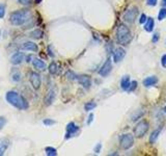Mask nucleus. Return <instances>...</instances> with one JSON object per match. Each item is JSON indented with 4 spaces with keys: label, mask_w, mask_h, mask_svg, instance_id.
I'll return each instance as SVG.
<instances>
[{
    "label": "nucleus",
    "mask_w": 166,
    "mask_h": 156,
    "mask_svg": "<svg viewBox=\"0 0 166 156\" xmlns=\"http://www.w3.org/2000/svg\"><path fill=\"white\" fill-rule=\"evenodd\" d=\"M32 17V14L28 10H19L15 11L11 14L10 16V22L15 26H22L30 20Z\"/></svg>",
    "instance_id": "1"
},
{
    "label": "nucleus",
    "mask_w": 166,
    "mask_h": 156,
    "mask_svg": "<svg viewBox=\"0 0 166 156\" xmlns=\"http://www.w3.org/2000/svg\"><path fill=\"white\" fill-rule=\"evenodd\" d=\"M7 101L13 106H15L18 109H27L28 108V103L25 100V98L20 94H18L15 91H10L7 93Z\"/></svg>",
    "instance_id": "2"
},
{
    "label": "nucleus",
    "mask_w": 166,
    "mask_h": 156,
    "mask_svg": "<svg viewBox=\"0 0 166 156\" xmlns=\"http://www.w3.org/2000/svg\"><path fill=\"white\" fill-rule=\"evenodd\" d=\"M116 40L118 44H120L121 46H127L130 44V42L132 40V34L130 31V29L127 27L126 25L121 24L118 26L116 30Z\"/></svg>",
    "instance_id": "3"
},
{
    "label": "nucleus",
    "mask_w": 166,
    "mask_h": 156,
    "mask_svg": "<svg viewBox=\"0 0 166 156\" xmlns=\"http://www.w3.org/2000/svg\"><path fill=\"white\" fill-rule=\"evenodd\" d=\"M149 128H150L149 122L146 120H142L138 124H136V126L134 127V135L137 139H140V137L145 135V133L149 131Z\"/></svg>",
    "instance_id": "4"
},
{
    "label": "nucleus",
    "mask_w": 166,
    "mask_h": 156,
    "mask_svg": "<svg viewBox=\"0 0 166 156\" xmlns=\"http://www.w3.org/2000/svg\"><path fill=\"white\" fill-rule=\"evenodd\" d=\"M133 145H134V136H133L131 133L124 134V135L121 136L120 146L123 150H128L131 148Z\"/></svg>",
    "instance_id": "5"
},
{
    "label": "nucleus",
    "mask_w": 166,
    "mask_h": 156,
    "mask_svg": "<svg viewBox=\"0 0 166 156\" xmlns=\"http://www.w3.org/2000/svg\"><path fill=\"white\" fill-rule=\"evenodd\" d=\"M137 15H138V7H130L126 13H124V20L126 21V22L132 24V23L135 22L136 18H137Z\"/></svg>",
    "instance_id": "6"
},
{
    "label": "nucleus",
    "mask_w": 166,
    "mask_h": 156,
    "mask_svg": "<svg viewBox=\"0 0 166 156\" xmlns=\"http://www.w3.org/2000/svg\"><path fill=\"white\" fill-rule=\"evenodd\" d=\"M30 82L34 89H38L41 88L42 78H41V75L38 74L37 72H31L30 73Z\"/></svg>",
    "instance_id": "7"
},
{
    "label": "nucleus",
    "mask_w": 166,
    "mask_h": 156,
    "mask_svg": "<svg viewBox=\"0 0 166 156\" xmlns=\"http://www.w3.org/2000/svg\"><path fill=\"white\" fill-rule=\"evenodd\" d=\"M111 69H112L111 58H107V61L104 62V65L102 66V68L100 69L99 73H100L101 76L106 77V76H108L109 73H110V72H111Z\"/></svg>",
    "instance_id": "8"
},
{
    "label": "nucleus",
    "mask_w": 166,
    "mask_h": 156,
    "mask_svg": "<svg viewBox=\"0 0 166 156\" xmlns=\"http://www.w3.org/2000/svg\"><path fill=\"white\" fill-rule=\"evenodd\" d=\"M77 79H78L79 83L83 86V88H85V89L90 88L91 79L90 76H87V75H80V76H77Z\"/></svg>",
    "instance_id": "9"
},
{
    "label": "nucleus",
    "mask_w": 166,
    "mask_h": 156,
    "mask_svg": "<svg viewBox=\"0 0 166 156\" xmlns=\"http://www.w3.org/2000/svg\"><path fill=\"white\" fill-rule=\"evenodd\" d=\"M79 130V127L77 126L74 122H71L67 126V134H66V139H70L71 136H73L77 131Z\"/></svg>",
    "instance_id": "10"
},
{
    "label": "nucleus",
    "mask_w": 166,
    "mask_h": 156,
    "mask_svg": "<svg viewBox=\"0 0 166 156\" xmlns=\"http://www.w3.org/2000/svg\"><path fill=\"white\" fill-rule=\"evenodd\" d=\"M124 55H126V51L124 49H123L121 47L117 48V49H115L114 53H113V59L115 62H120L124 59Z\"/></svg>",
    "instance_id": "11"
},
{
    "label": "nucleus",
    "mask_w": 166,
    "mask_h": 156,
    "mask_svg": "<svg viewBox=\"0 0 166 156\" xmlns=\"http://www.w3.org/2000/svg\"><path fill=\"white\" fill-rule=\"evenodd\" d=\"M24 57H25V55H24V53H23V52H16L11 57V62L13 65H15V66L20 65L21 62L24 61Z\"/></svg>",
    "instance_id": "12"
},
{
    "label": "nucleus",
    "mask_w": 166,
    "mask_h": 156,
    "mask_svg": "<svg viewBox=\"0 0 166 156\" xmlns=\"http://www.w3.org/2000/svg\"><path fill=\"white\" fill-rule=\"evenodd\" d=\"M55 97H56V89H51L50 91L47 93L46 97H45V104L47 106L51 105L53 103V101L55 100Z\"/></svg>",
    "instance_id": "13"
},
{
    "label": "nucleus",
    "mask_w": 166,
    "mask_h": 156,
    "mask_svg": "<svg viewBox=\"0 0 166 156\" xmlns=\"http://www.w3.org/2000/svg\"><path fill=\"white\" fill-rule=\"evenodd\" d=\"M21 49L22 50H25V51H32V52H37L38 50V47L37 44L32 43V42H25L21 45Z\"/></svg>",
    "instance_id": "14"
},
{
    "label": "nucleus",
    "mask_w": 166,
    "mask_h": 156,
    "mask_svg": "<svg viewBox=\"0 0 166 156\" xmlns=\"http://www.w3.org/2000/svg\"><path fill=\"white\" fill-rule=\"evenodd\" d=\"M32 65H33V67L37 69V70H40V71H45L47 69L45 62H43L40 58H32Z\"/></svg>",
    "instance_id": "15"
},
{
    "label": "nucleus",
    "mask_w": 166,
    "mask_h": 156,
    "mask_svg": "<svg viewBox=\"0 0 166 156\" xmlns=\"http://www.w3.org/2000/svg\"><path fill=\"white\" fill-rule=\"evenodd\" d=\"M10 146V140L8 139H1L0 140V156L3 155L7 149Z\"/></svg>",
    "instance_id": "16"
},
{
    "label": "nucleus",
    "mask_w": 166,
    "mask_h": 156,
    "mask_svg": "<svg viewBox=\"0 0 166 156\" xmlns=\"http://www.w3.org/2000/svg\"><path fill=\"white\" fill-rule=\"evenodd\" d=\"M158 82V77L157 76H150L147 78H145L143 80V85L144 86H152L154 85Z\"/></svg>",
    "instance_id": "17"
},
{
    "label": "nucleus",
    "mask_w": 166,
    "mask_h": 156,
    "mask_svg": "<svg viewBox=\"0 0 166 156\" xmlns=\"http://www.w3.org/2000/svg\"><path fill=\"white\" fill-rule=\"evenodd\" d=\"M154 25H155V22H154V19L153 18H149L145 22V25H144V30L147 31V32H151L154 29Z\"/></svg>",
    "instance_id": "18"
},
{
    "label": "nucleus",
    "mask_w": 166,
    "mask_h": 156,
    "mask_svg": "<svg viewBox=\"0 0 166 156\" xmlns=\"http://www.w3.org/2000/svg\"><path fill=\"white\" fill-rule=\"evenodd\" d=\"M129 85H130V76H128V75H124V76L121 78V80H120L121 89H128Z\"/></svg>",
    "instance_id": "19"
},
{
    "label": "nucleus",
    "mask_w": 166,
    "mask_h": 156,
    "mask_svg": "<svg viewBox=\"0 0 166 156\" xmlns=\"http://www.w3.org/2000/svg\"><path fill=\"white\" fill-rule=\"evenodd\" d=\"M30 37L32 39H34V40H40L44 37V32L41 30V29H35L30 34Z\"/></svg>",
    "instance_id": "20"
},
{
    "label": "nucleus",
    "mask_w": 166,
    "mask_h": 156,
    "mask_svg": "<svg viewBox=\"0 0 166 156\" xmlns=\"http://www.w3.org/2000/svg\"><path fill=\"white\" fill-rule=\"evenodd\" d=\"M49 72H50V74H52V75H54L57 73V70H58V67H57V65H56V62H51V64L49 65Z\"/></svg>",
    "instance_id": "21"
},
{
    "label": "nucleus",
    "mask_w": 166,
    "mask_h": 156,
    "mask_svg": "<svg viewBox=\"0 0 166 156\" xmlns=\"http://www.w3.org/2000/svg\"><path fill=\"white\" fill-rule=\"evenodd\" d=\"M45 151H46V154L48 156H56L57 155V151H56V149L52 148V147H46Z\"/></svg>",
    "instance_id": "22"
},
{
    "label": "nucleus",
    "mask_w": 166,
    "mask_h": 156,
    "mask_svg": "<svg viewBox=\"0 0 166 156\" xmlns=\"http://www.w3.org/2000/svg\"><path fill=\"white\" fill-rule=\"evenodd\" d=\"M160 129H157V130H155L154 132L152 133V135H151V137H150V143L151 144H154L157 140V139H158V135L160 134Z\"/></svg>",
    "instance_id": "23"
},
{
    "label": "nucleus",
    "mask_w": 166,
    "mask_h": 156,
    "mask_svg": "<svg viewBox=\"0 0 166 156\" xmlns=\"http://www.w3.org/2000/svg\"><path fill=\"white\" fill-rule=\"evenodd\" d=\"M96 106H97V104L94 103V102H88V103L85 104L84 108H85L86 112H90V110H93Z\"/></svg>",
    "instance_id": "24"
},
{
    "label": "nucleus",
    "mask_w": 166,
    "mask_h": 156,
    "mask_svg": "<svg viewBox=\"0 0 166 156\" xmlns=\"http://www.w3.org/2000/svg\"><path fill=\"white\" fill-rule=\"evenodd\" d=\"M165 18H166V8H162V10H160V11H159L158 19L160 21H162L163 19H165Z\"/></svg>",
    "instance_id": "25"
},
{
    "label": "nucleus",
    "mask_w": 166,
    "mask_h": 156,
    "mask_svg": "<svg viewBox=\"0 0 166 156\" xmlns=\"http://www.w3.org/2000/svg\"><path fill=\"white\" fill-rule=\"evenodd\" d=\"M136 86H137V81H135V80H134V81L130 82V85H129L128 89H128L129 92H133L136 89Z\"/></svg>",
    "instance_id": "26"
},
{
    "label": "nucleus",
    "mask_w": 166,
    "mask_h": 156,
    "mask_svg": "<svg viewBox=\"0 0 166 156\" xmlns=\"http://www.w3.org/2000/svg\"><path fill=\"white\" fill-rule=\"evenodd\" d=\"M5 15V7L4 4H0V19L4 17Z\"/></svg>",
    "instance_id": "27"
},
{
    "label": "nucleus",
    "mask_w": 166,
    "mask_h": 156,
    "mask_svg": "<svg viewBox=\"0 0 166 156\" xmlns=\"http://www.w3.org/2000/svg\"><path fill=\"white\" fill-rule=\"evenodd\" d=\"M44 123V125H46V126H50V125H53V124H55V121H53V120H49V119H46V120H44L43 121Z\"/></svg>",
    "instance_id": "28"
},
{
    "label": "nucleus",
    "mask_w": 166,
    "mask_h": 156,
    "mask_svg": "<svg viewBox=\"0 0 166 156\" xmlns=\"http://www.w3.org/2000/svg\"><path fill=\"white\" fill-rule=\"evenodd\" d=\"M5 124H7V119L3 118V117H0V130L4 127Z\"/></svg>",
    "instance_id": "29"
},
{
    "label": "nucleus",
    "mask_w": 166,
    "mask_h": 156,
    "mask_svg": "<svg viewBox=\"0 0 166 156\" xmlns=\"http://www.w3.org/2000/svg\"><path fill=\"white\" fill-rule=\"evenodd\" d=\"M21 77H20V73H17V74H13V80L15 81H20Z\"/></svg>",
    "instance_id": "30"
},
{
    "label": "nucleus",
    "mask_w": 166,
    "mask_h": 156,
    "mask_svg": "<svg viewBox=\"0 0 166 156\" xmlns=\"http://www.w3.org/2000/svg\"><path fill=\"white\" fill-rule=\"evenodd\" d=\"M161 65H162V67L166 68V54H164V55L162 56V58H161Z\"/></svg>",
    "instance_id": "31"
},
{
    "label": "nucleus",
    "mask_w": 166,
    "mask_h": 156,
    "mask_svg": "<svg viewBox=\"0 0 166 156\" xmlns=\"http://www.w3.org/2000/svg\"><path fill=\"white\" fill-rule=\"evenodd\" d=\"M139 22H140L141 24H142V23H144V22H146V16H145L144 14H142L141 16H140V19H139Z\"/></svg>",
    "instance_id": "32"
},
{
    "label": "nucleus",
    "mask_w": 166,
    "mask_h": 156,
    "mask_svg": "<svg viewBox=\"0 0 166 156\" xmlns=\"http://www.w3.org/2000/svg\"><path fill=\"white\" fill-rule=\"evenodd\" d=\"M157 1H158V0H147V4L151 5V7H155L157 4Z\"/></svg>",
    "instance_id": "33"
},
{
    "label": "nucleus",
    "mask_w": 166,
    "mask_h": 156,
    "mask_svg": "<svg viewBox=\"0 0 166 156\" xmlns=\"http://www.w3.org/2000/svg\"><path fill=\"white\" fill-rule=\"evenodd\" d=\"M19 2H20L21 4L27 5V4H30L31 3V0H19Z\"/></svg>",
    "instance_id": "34"
},
{
    "label": "nucleus",
    "mask_w": 166,
    "mask_h": 156,
    "mask_svg": "<svg viewBox=\"0 0 166 156\" xmlns=\"http://www.w3.org/2000/svg\"><path fill=\"white\" fill-rule=\"evenodd\" d=\"M93 120H94V113H90V118H88V121H87V124L90 125L91 122H93Z\"/></svg>",
    "instance_id": "35"
},
{
    "label": "nucleus",
    "mask_w": 166,
    "mask_h": 156,
    "mask_svg": "<svg viewBox=\"0 0 166 156\" xmlns=\"http://www.w3.org/2000/svg\"><path fill=\"white\" fill-rule=\"evenodd\" d=\"M158 39H159V34H158V32H157V34H154V37H153V42H155V43H156V42L158 41Z\"/></svg>",
    "instance_id": "36"
},
{
    "label": "nucleus",
    "mask_w": 166,
    "mask_h": 156,
    "mask_svg": "<svg viewBox=\"0 0 166 156\" xmlns=\"http://www.w3.org/2000/svg\"><path fill=\"white\" fill-rule=\"evenodd\" d=\"M48 52H49V55L51 56V57H54V53L51 51V46H49L48 47Z\"/></svg>",
    "instance_id": "37"
},
{
    "label": "nucleus",
    "mask_w": 166,
    "mask_h": 156,
    "mask_svg": "<svg viewBox=\"0 0 166 156\" xmlns=\"http://www.w3.org/2000/svg\"><path fill=\"white\" fill-rule=\"evenodd\" d=\"M100 149H101V144H99V145H98V147H96L94 151H96L97 153H99V152H100Z\"/></svg>",
    "instance_id": "38"
},
{
    "label": "nucleus",
    "mask_w": 166,
    "mask_h": 156,
    "mask_svg": "<svg viewBox=\"0 0 166 156\" xmlns=\"http://www.w3.org/2000/svg\"><path fill=\"white\" fill-rule=\"evenodd\" d=\"M32 58H33V57H32V56H31V55H28V56H26V62H31V61H30V59H32Z\"/></svg>",
    "instance_id": "39"
},
{
    "label": "nucleus",
    "mask_w": 166,
    "mask_h": 156,
    "mask_svg": "<svg viewBox=\"0 0 166 156\" xmlns=\"http://www.w3.org/2000/svg\"><path fill=\"white\" fill-rule=\"evenodd\" d=\"M162 5L164 7H166V0H162Z\"/></svg>",
    "instance_id": "40"
},
{
    "label": "nucleus",
    "mask_w": 166,
    "mask_h": 156,
    "mask_svg": "<svg viewBox=\"0 0 166 156\" xmlns=\"http://www.w3.org/2000/svg\"><path fill=\"white\" fill-rule=\"evenodd\" d=\"M41 1H42V0H35V3H41Z\"/></svg>",
    "instance_id": "41"
},
{
    "label": "nucleus",
    "mask_w": 166,
    "mask_h": 156,
    "mask_svg": "<svg viewBox=\"0 0 166 156\" xmlns=\"http://www.w3.org/2000/svg\"><path fill=\"white\" fill-rule=\"evenodd\" d=\"M164 112H166V106H165V107H164Z\"/></svg>",
    "instance_id": "42"
},
{
    "label": "nucleus",
    "mask_w": 166,
    "mask_h": 156,
    "mask_svg": "<svg viewBox=\"0 0 166 156\" xmlns=\"http://www.w3.org/2000/svg\"><path fill=\"white\" fill-rule=\"evenodd\" d=\"M0 35H1V31H0Z\"/></svg>",
    "instance_id": "43"
}]
</instances>
